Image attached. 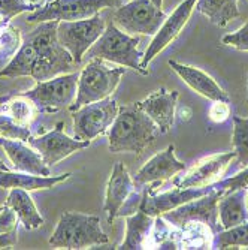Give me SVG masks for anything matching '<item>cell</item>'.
<instances>
[{
	"mask_svg": "<svg viewBox=\"0 0 248 250\" xmlns=\"http://www.w3.org/2000/svg\"><path fill=\"white\" fill-rule=\"evenodd\" d=\"M39 24L38 29L27 35L24 42H21L11 62L0 71V78L30 77L38 83L74 71L76 63L57 39L58 21H45Z\"/></svg>",
	"mask_w": 248,
	"mask_h": 250,
	"instance_id": "cell-1",
	"label": "cell"
},
{
	"mask_svg": "<svg viewBox=\"0 0 248 250\" xmlns=\"http://www.w3.org/2000/svg\"><path fill=\"white\" fill-rule=\"evenodd\" d=\"M159 135L160 129L138 102L120 106L118 114L108 132L109 151H130L141 154L155 141Z\"/></svg>",
	"mask_w": 248,
	"mask_h": 250,
	"instance_id": "cell-2",
	"label": "cell"
},
{
	"mask_svg": "<svg viewBox=\"0 0 248 250\" xmlns=\"http://www.w3.org/2000/svg\"><path fill=\"white\" fill-rule=\"evenodd\" d=\"M139 42V36H133L123 32L111 21L106 24V29L100 35V38L90 47L85 54L90 59L99 57L111 63L130 67V69L138 71L142 75H148V71L142 67L144 54L138 50Z\"/></svg>",
	"mask_w": 248,
	"mask_h": 250,
	"instance_id": "cell-3",
	"label": "cell"
},
{
	"mask_svg": "<svg viewBox=\"0 0 248 250\" xmlns=\"http://www.w3.org/2000/svg\"><path fill=\"white\" fill-rule=\"evenodd\" d=\"M108 235L100 228V219L82 213H63L50 238L56 249L81 250L106 244Z\"/></svg>",
	"mask_w": 248,
	"mask_h": 250,
	"instance_id": "cell-4",
	"label": "cell"
},
{
	"mask_svg": "<svg viewBox=\"0 0 248 250\" xmlns=\"http://www.w3.org/2000/svg\"><path fill=\"white\" fill-rule=\"evenodd\" d=\"M124 74L126 66L109 67L99 57L90 59V62L79 72L76 98L69 109L76 111L82 105L109 98L115 92Z\"/></svg>",
	"mask_w": 248,
	"mask_h": 250,
	"instance_id": "cell-5",
	"label": "cell"
},
{
	"mask_svg": "<svg viewBox=\"0 0 248 250\" xmlns=\"http://www.w3.org/2000/svg\"><path fill=\"white\" fill-rule=\"evenodd\" d=\"M165 20L166 15L163 9L154 5L151 0H130L112 14V22L133 36H154Z\"/></svg>",
	"mask_w": 248,
	"mask_h": 250,
	"instance_id": "cell-6",
	"label": "cell"
},
{
	"mask_svg": "<svg viewBox=\"0 0 248 250\" xmlns=\"http://www.w3.org/2000/svg\"><path fill=\"white\" fill-rule=\"evenodd\" d=\"M126 0H48L42 8L29 14V22L76 21L92 18L106 8H120Z\"/></svg>",
	"mask_w": 248,
	"mask_h": 250,
	"instance_id": "cell-7",
	"label": "cell"
},
{
	"mask_svg": "<svg viewBox=\"0 0 248 250\" xmlns=\"http://www.w3.org/2000/svg\"><path fill=\"white\" fill-rule=\"evenodd\" d=\"M78 77V72L57 75L50 80L38 81L33 88L21 93L35 102L39 112H57L74 104L76 98Z\"/></svg>",
	"mask_w": 248,
	"mask_h": 250,
	"instance_id": "cell-8",
	"label": "cell"
},
{
	"mask_svg": "<svg viewBox=\"0 0 248 250\" xmlns=\"http://www.w3.org/2000/svg\"><path fill=\"white\" fill-rule=\"evenodd\" d=\"M223 195L224 192L214 186L210 193L193 199L187 204H183V206L171 211H166L162 214V217L168 220V223L172 225L173 228L179 229L191 223H205L215 235L223 231L218 220V201Z\"/></svg>",
	"mask_w": 248,
	"mask_h": 250,
	"instance_id": "cell-9",
	"label": "cell"
},
{
	"mask_svg": "<svg viewBox=\"0 0 248 250\" xmlns=\"http://www.w3.org/2000/svg\"><path fill=\"white\" fill-rule=\"evenodd\" d=\"M106 29L105 20L96 14L92 18L76 21H58L57 39L63 48L69 51L74 62L79 64L90 47Z\"/></svg>",
	"mask_w": 248,
	"mask_h": 250,
	"instance_id": "cell-10",
	"label": "cell"
},
{
	"mask_svg": "<svg viewBox=\"0 0 248 250\" xmlns=\"http://www.w3.org/2000/svg\"><path fill=\"white\" fill-rule=\"evenodd\" d=\"M118 108L117 101L109 96L72 111L75 138L93 141L99 135H103L114 123Z\"/></svg>",
	"mask_w": 248,
	"mask_h": 250,
	"instance_id": "cell-11",
	"label": "cell"
},
{
	"mask_svg": "<svg viewBox=\"0 0 248 250\" xmlns=\"http://www.w3.org/2000/svg\"><path fill=\"white\" fill-rule=\"evenodd\" d=\"M162 185L160 181L151 183V188L142 189V199L139 204V210L147 213L148 216L159 217L166 211H171L183 204H187L193 199H197L210 193L214 189V185L204 186V188H176L168 192H157V186Z\"/></svg>",
	"mask_w": 248,
	"mask_h": 250,
	"instance_id": "cell-12",
	"label": "cell"
},
{
	"mask_svg": "<svg viewBox=\"0 0 248 250\" xmlns=\"http://www.w3.org/2000/svg\"><path fill=\"white\" fill-rule=\"evenodd\" d=\"M27 143L36 151L40 153L45 164L51 168L57 165L60 161H63V159H66L67 156H71L72 153L87 148L92 141L67 136L63 130V123L58 122L53 130L40 136H32Z\"/></svg>",
	"mask_w": 248,
	"mask_h": 250,
	"instance_id": "cell-13",
	"label": "cell"
},
{
	"mask_svg": "<svg viewBox=\"0 0 248 250\" xmlns=\"http://www.w3.org/2000/svg\"><path fill=\"white\" fill-rule=\"evenodd\" d=\"M196 2L197 0H184V2H181L175 8V11L169 17H166V20L163 21L160 29L157 30V33L154 35L153 41L150 42L148 48L142 57L144 69L148 71V64L151 63V60L157 54H160L168 45L172 43V41H175V38L181 33V30L187 24L191 12L194 11Z\"/></svg>",
	"mask_w": 248,
	"mask_h": 250,
	"instance_id": "cell-14",
	"label": "cell"
},
{
	"mask_svg": "<svg viewBox=\"0 0 248 250\" xmlns=\"http://www.w3.org/2000/svg\"><path fill=\"white\" fill-rule=\"evenodd\" d=\"M235 157L236 153L233 150L229 153L212 154L210 157L202 159V161H199L186 174L175 178L173 186L186 189V188H204V186L215 185Z\"/></svg>",
	"mask_w": 248,
	"mask_h": 250,
	"instance_id": "cell-15",
	"label": "cell"
},
{
	"mask_svg": "<svg viewBox=\"0 0 248 250\" xmlns=\"http://www.w3.org/2000/svg\"><path fill=\"white\" fill-rule=\"evenodd\" d=\"M186 171V164L178 161L175 156V146H169L166 150L157 153L153 156L150 161L136 172L133 177L134 186L136 189L142 190L147 185L160 181L163 183L165 180Z\"/></svg>",
	"mask_w": 248,
	"mask_h": 250,
	"instance_id": "cell-16",
	"label": "cell"
},
{
	"mask_svg": "<svg viewBox=\"0 0 248 250\" xmlns=\"http://www.w3.org/2000/svg\"><path fill=\"white\" fill-rule=\"evenodd\" d=\"M136 190L138 189L134 186V181L130 177L124 164L117 162L108 180L103 202V211L108 214V223H112L115 220V217L120 216V211L124 207V204Z\"/></svg>",
	"mask_w": 248,
	"mask_h": 250,
	"instance_id": "cell-17",
	"label": "cell"
},
{
	"mask_svg": "<svg viewBox=\"0 0 248 250\" xmlns=\"http://www.w3.org/2000/svg\"><path fill=\"white\" fill-rule=\"evenodd\" d=\"M0 147L8 154L15 171L35 175H51V169L45 164L40 153L36 151L30 144H26V141L0 136Z\"/></svg>",
	"mask_w": 248,
	"mask_h": 250,
	"instance_id": "cell-18",
	"label": "cell"
},
{
	"mask_svg": "<svg viewBox=\"0 0 248 250\" xmlns=\"http://www.w3.org/2000/svg\"><path fill=\"white\" fill-rule=\"evenodd\" d=\"M178 92L166 90L162 87L160 90L151 93L144 101L138 102L139 106L150 116V119L160 129V133H166L172 129L175 120V111L178 104Z\"/></svg>",
	"mask_w": 248,
	"mask_h": 250,
	"instance_id": "cell-19",
	"label": "cell"
},
{
	"mask_svg": "<svg viewBox=\"0 0 248 250\" xmlns=\"http://www.w3.org/2000/svg\"><path fill=\"white\" fill-rule=\"evenodd\" d=\"M169 66L172 67V71L181 78L191 90H194L196 93L202 95L204 98L210 101H221V102H229V96L224 90L217 84V81L210 77L207 72L197 69L194 66L183 64L178 63L175 60L168 62Z\"/></svg>",
	"mask_w": 248,
	"mask_h": 250,
	"instance_id": "cell-20",
	"label": "cell"
},
{
	"mask_svg": "<svg viewBox=\"0 0 248 250\" xmlns=\"http://www.w3.org/2000/svg\"><path fill=\"white\" fill-rule=\"evenodd\" d=\"M72 174H58V175H35L21 171H0V188L2 189H24L27 192L39 189H51L61 181L67 180Z\"/></svg>",
	"mask_w": 248,
	"mask_h": 250,
	"instance_id": "cell-21",
	"label": "cell"
},
{
	"mask_svg": "<svg viewBox=\"0 0 248 250\" xmlns=\"http://www.w3.org/2000/svg\"><path fill=\"white\" fill-rule=\"evenodd\" d=\"M218 220L223 229H230L248 220L245 189L224 193L218 201Z\"/></svg>",
	"mask_w": 248,
	"mask_h": 250,
	"instance_id": "cell-22",
	"label": "cell"
},
{
	"mask_svg": "<svg viewBox=\"0 0 248 250\" xmlns=\"http://www.w3.org/2000/svg\"><path fill=\"white\" fill-rule=\"evenodd\" d=\"M153 216H148L142 210H136L133 214L127 216L126 220V237L124 241L118 246L121 250H136L147 249L150 232L154 226Z\"/></svg>",
	"mask_w": 248,
	"mask_h": 250,
	"instance_id": "cell-23",
	"label": "cell"
},
{
	"mask_svg": "<svg viewBox=\"0 0 248 250\" xmlns=\"http://www.w3.org/2000/svg\"><path fill=\"white\" fill-rule=\"evenodd\" d=\"M6 206H9L18 216V220L22 223L24 229L32 231L43 225V217L39 214L30 193L24 189H9L6 199Z\"/></svg>",
	"mask_w": 248,
	"mask_h": 250,
	"instance_id": "cell-24",
	"label": "cell"
},
{
	"mask_svg": "<svg viewBox=\"0 0 248 250\" xmlns=\"http://www.w3.org/2000/svg\"><path fill=\"white\" fill-rule=\"evenodd\" d=\"M194 9L218 27H226L232 20L241 17L238 0H197Z\"/></svg>",
	"mask_w": 248,
	"mask_h": 250,
	"instance_id": "cell-25",
	"label": "cell"
},
{
	"mask_svg": "<svg viewBox=\"0 0 248 250\" xmlns=\"http://www.w3.org/2000/svg\"><path fill=\"white\" fill-rule=\"evenodd\" d=\"M2 112L8 114L18 125L27 126V127H30L32 123L39 116V109L36 108L35 102L22 93L6 96Z\"/></svg>",
	"mask_w": 248,
	"mask_h": 250,
	"instance_id": "cell-26",
	"label": "cell"
},
{
	"mask_svg": "<svg viewBox=\"0 0 248 250\" xmlns=\"http://www.w3.org/2000/svg\"><path fill=\"white\" fill-rule=\"evenodd\" d=\"M212 246L215 249L247 247L248 249V220L230 229H223L214 235Z\"/></svg>",
	"mask_w": 248,
	"mask_h": 250,
	"instance_id": "cell-27",
	"label": "cell"
},
{
	"mask_svg": "<svg viewBox=\"0 0 248 250\" xmlns=\"http://www.w3.org/2000/svg\"><path fill=\"white\" fill-rule=\"evenodd\" d=\"M232 144L236 153L238 165L248 167V119L233 116V135Z\"/></svg>",
	"mask_w": 248,
	"mask_h": 250,
	"instance_id": "cell-28",
	"label": "cell"
},
{
	"mask_svg": "<svg viewBox=\"0 0 248 250\" xmlns=\"http://www.w3.org/2000/svg\"><path fill=\"white\" fill-rule=\"evenodd\" d=\"M0 136L27 143L32 138V132L27 126H21L5 112H0Z\"/></svg>",
	"mask_w": 248,
	"mask_h": 250,
	"instance_id": "cell-29",
	"label": "cell"
},
{
	"mask_svg": "<svg viewBox=\"0 0 248 250\" xmlns=\"http://www.w3.org/2000/svg\"><path fill=\"white\" fill-rule=\"evenodd\" d=\"M19 32L14 26L8 24L0 29V60L14 56L19 48Z\"/></svg>",
	"mask_w": 248,
	"mask_h": 250,
	"instance_id": "cell-30",
	"label": "cell"
},
{
	"mask_svg": "<svg viewBox=\"0 0 248 250\" xmlns=\"http://www.w3.org/2000/svg\"><path fill=\"white\" fill-rule=\"evenodd\" d=\"M38 8L35 5H32L30 2H27V0H0V17H2L3 20H6L8 22L22 14V12H35Z\"/></svg>",
	"mask_w": 248,
	"mask_h": 250,
	"instance_id": "cell-31",
	"label": "cell"
},
{
	"mask_svg": "<svg viewBox=\"0 0 248 250\" xmlns=\"http://www.w3.org/2000/svg\"><path fill=\"white\" fill-rule=\"evenodd\" d=\"M214 186L221 189L224 193L238 190V189H247L248 188V167H245L241 172H238L236 175H233L230 178L218 181V183H215Z\"/></svg>",
	"mask_w": 248,
	"mask_h": 250,
	"instance_id": "cell-32",
	"label": "cell"
},
{
	"mask_svg": "<svg viewBox=\"0 0 248 250\" xmlns=\"http://www.w3.org/2000/svg\"><path fill=\"white\" fill-rule=\"evenodd\" d=\"M221 42L224 45H229V47H232L235 50L248 51V22H245V24L241 29H238L235 33L223 36Z\"/></svg>",
	"mask_w": 248,
	"mask_h": 250,
	"instance_id": "cell-33",
	"label": "cell"
},
{
	"mask_svg": "<svg viewBox=\"0 0 248 250\" xmlns=\"http://www.w3.org/2000/svg\"><path fill=\"white\" fill-rule=\"evenodd\" d=\"M18 222L19 220L17 213L9 206H3L0 210V234L15 232L18 228Z\"/></svg>",
	"mask_w": 248,
	"mask_h": 250,
	"instance_id": "cell-34",
	"label": "cell"
},
{
	"mask_svg": "<svg viewBox=\"0 0 248 250\" xmlns=\"http://www.w3.org/2000/svg\"><path fill=\"white\" fill-rule=\"evenodd\" d=\"M230 117V106L229 102L214 101L210 108V119L214 123H223Z\"/></svg>",
	"mask_w": 248,
	"mask_h": 250,
	"instance_id": "cell-35",
	"label": "cell"
},
{
	"mask_svg": "<svg viewBox=\"0 0 248 250\" xmlns=\"http://www.w3.org/2000/svg\"><path fill=\"white\" fill-rule=\"evenodd\" d=\"M17 244V231L9 234H0V249H11Z\"/></svg>",
	"mask_w": 248,
	"mask_h": 250,
	"instance_id": "cell-36",
	"label": "cell"
},
{
	"mask_svg": "<svg viewBox=\"0 0 248 250\" xmlns=\"http://www.w3.org/2000/svg\"><path fill=\"white\" fill-rule=\"evenodd\" d=\"M9 24V22L6 21V20H3L2 17H0V29H3V27H6Z\"/></svg>",
	"mask_w": 248,
	"mask_h": 250,
	"instance_id": "cell-37",
	"label": "cell"
},
{
	"mask_svg": "<svg viewBox=\"0 0 248 250\" xmlns=\"http://www.w3.org/2000/svg\"><path fill=\"white\" fill-rule=\"evenodd\" d=\"M8 169H9V167L3 161H0V171H8Z\"/></svg>",
	"mask_w": 248,
	"mask_h": 250,
	"instance_id": "cell-38",
	"label": "cell"
},
{
	"mask_svg": "<svg viewBox=\"0 0 248 250\" xmlns=\"http://www.w3.org/2000/svg\"><path fill=\"white\" fill-rule=\"evenodd\" d=\"M151 2H153L154 5H157L159 8H162V6H163V0H151Z\"/></svg>",
	"mask_w": 248,
	"mask_h": 250,
	"instance_id": "cell-39",
	"label": "cell"
},
{
	"mask_svg": "<svg viewBox=\"0 0 248 250\" xmlns=\"http://www.w3.org/2000/svg\"><path fill=\"white\" fill-rule=\"evenodd\" d=\"M245 206H247V211H248V188L245 189Z\"/></svg>",
	"mask_w": 248,
	"mask_h": 250,
	"instance_id": "cell-40",
	"label": "cell"
},
{
	"mask_svg": "<svg viewBox=\"0 0 248 250\" xmlns=\"http://www.w3.org/2000/svg\"><path fill=\"white\" fill-rule=\"evenodd\" d=\"M242 2H248V0H242Z\"/></svg>",
	"mask_w": 248,
	"mask_h": 250,
	"instance_id": "cell-41",
	"label": "cell"
},
{
	"mask_svg": "<svg viewBox=\"0 0 248 250\" xmlns=\"http://www.w3.org/2000/svg\"><path fill=\"white\" fill-rule=\"evenodd\" d=\"M0 210H2V207H0Z\"/></svg>",
	"mask_w": 248,
	"mask_h": 250,
	"instance_id": "cell-42",
	"label": "cell"
}]
</instances>
